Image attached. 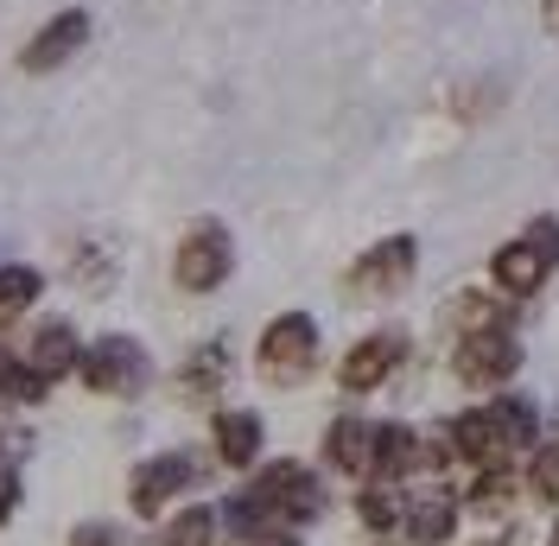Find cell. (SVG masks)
<instances>
[{"mask_svg":"<svg viewBox=\"0 0 559 546\" xmlns=\"http://www.w3.org/2000/svg\"><path fill=\"white\" fill-rule=\"evenodd\" d=\"M229 381H236V349H229L223 331L216 337H198L173 369V388H178L185 407H223V388Z\"/></svg>","mask_w":559,"mask_h":546,"instance_id":"4fadbf2b","label":"cell"},{"mask_svg":"<svg viewBox=\"0 0 559 546\" xmlns=\"http://www.w3.org/2000/svg\"><path fill=\"white\" fill-rule=\"evenodd\" d=\"M0 401H7V407H45V401H51V381L38 376V369H26V363H20V349H13V337L0 343Z\"/></svg>","mask_w":559,"mask_h":546,"instance_id":"cb8c5ba5","label":"cell"},{"mask_svg":"<svg viewBox=\"0 0 559 546\" xmlns=\"http://www.w3.org/2000/svg\"><path fill=\"white\" fill-rule=\"evenodd\" d=\"M210 471H216L210 444H204V451H198V444H166V451H146L134 471H128V509H134L140 521H159L166 509L191 502V496L210 483Z\"/></svg>","mask_w":559,"mask_h":546,"instance_id":"5b68a950","label":"cell"},{"mask_svg":"<svg viewBox=\"0 0 559 546\" xmlns=\"http://www.w3.org/2000/svg\"><path fill=\"white\" fill-rule=\"evenodd\" d=\"M419 337L407 324H376V331H362V337H349V349L337 356V394L344 401H369V394H388L394 381L407 376V363H414Z\"/></svg>","mask_w":559,"mask_h":546,"instance_id":"ba28073f","label":"cell"},{"mask_svg":"<svg viewBox=\"0 0 559 546\" xmlns=\"http://www.w3.org/2000/svg\"><path fill=\"white\" fill-rule=\"evenodd\" d=\"M432 324H439V337H457V331H484V324H522V306L515 299H502L496 286H452L439 311H432Z\"/></svg>","mask_w":559,"mask_h":546,"instance_id":"e0dca14e","label":"cell"},{"mask_svg":"<svg viewBox=\"0 0 559 546\" xmlns=\"http://www.w3.org/2000/svg\"><path fill=\"white\" fill-rule=\"evenodd\" d=\"M236 229L223 216H191L173 241V293L178 299H216L229 280H236Z\"/></svg>","mask_w":559,"mask_h":546,"instance_id":"52a82bcc","label":"cell"},{"mask_svg":"<svg viewBox=\"0 0 559 546\" xmlns=\"http://www.w3.org/2000/svg\"><path fill=\"white\" fill-rule=\"evenodd\" d=\"M540 26H547V38L559 45V0H540Z\"/></svg>","mask_w":559,"mask_h":546,"instance_id":"f1b7e54d","label":"cell"},{"mask_svg":"<svg viewBox=\"0 0 559 546\" xmlns=\"http://www.w3.org/2000/svg\"><path fill=\"white\" fill-rule=\"evenodd\" d=\"M51 293V280L45 268L33 261H0V331H13V324H26L38 311V299Z\"/></svg>","mask_w":559,"mask_h":546,"instance_id":"44dd1931","label":"cell"},{"mask_svg":"<svg viewBox=\"0 0 559 546\" xmlns=\"http://www.w3.org/2000/svg\"><path fill=\"white\" fill-rule=\"evenodd\" d=\"M522 496L534 509H559V439H540L534 451L522 458Z\"/></svg>","mask_w":559,"mask_h":546,"instance_id":"d4e9b609","label":"cell"},{"mask_svg":"<svg viewBox=\"0 0 559 546\" xmlns=\"http://www.w3.org/2000/svg\"><path fill=\"white\" fill-rule=\"evenodd\" d=\"M318 471L344 483H369L376 471V419L369 413H337L318 432Z\"/></svg>","mask_w":559,"mask_h":546,"instance_id":"5bb4252c","label":"cell"},{"mask_svg":"<svg viewBox=\"0 0 559 546\" xmlns=\"http://www.w3.org/2000/svg\"><path fill=\"white\" fill-rule=\"evenodd\" d=\"M153 349L146 337L134 331H96V337H83V356H76V388L90 394V401H140L146 388H153Z\"/></svg>","mask_w":559,"mask_h":546,"instance_id":"277c9868","label":"cell"},{"mask_svg":"<svg viewBox=\"0 0 559 546\" xmlns=\"http://www.w3.org/2000/svg\"><path fill=\"white\" fill-rule=\"evenodd\" d=\"M464 489V521H477V527H502V521H515L522 514V464H477V471H464L457 477Z\"/></svg>","mask_w":559,"mask_h":546,"instance_id":"9a60e30c","label":"cell"},{"mask_svg":"<svg viewBox=\"0 0 559 546\" xmlns=\"http://www.w3.org/2000/svg\"><path fill=\"white\" fill-rule=\"evenodd\" d=\"M452 426V444H457V471H477V464H522L509 439H502V419L489 401H464L457 413H445Z\"/></svg>","mask_w":559,"mask_h":546,"instance_id":"2e32d148","label":"cell"},{"mask_svg":"<svg viewBox=\"0 0 559 546\" xmlns=\"http://www.w3.org/2000/svg\"><path fill=\"white\" fill-rule=\"evenodd\" d=\"M13 349H20V363H26V369H38V376L58 388V381L76 376L83 331H76V318H64V311H45V318H33V324L13 337Z\"/></svg>","mask_w":559,"mask_h":546,"instance_id":"7c38bea8","label":"cell"},{"mask_svg":"<svg viewBox=\"0 0 559 546\" xmlns=\"http://www.w3.org/2000/svg\"><path fill=\"white\" fill-rule=\"evenodd\" d=\"M153 546H223V514H216V502L191 496V502L166 509V521H159V541H153Z\"/></svg>","mask_w":559,"mask_h":546,"instance_id":"7402d4cb","label":"cell"},{"mask_svg":"<svg viewBox=\"0 0 559 546\" xmlns=\"http://www.w3.org/2000/svg\"><path fill=\"white\" fill-rule=\"evenodd\" d=\"M248 546H306V534H299V527H280V521H274V527H261Z\"/></svg>","mask_w":559,"mask_h":546,"instance_id":"83f0119b","label":"cell"},{"mask_svg":"<svg viewBox=\"0 0 559 546\" xmlns=\"http://www.w3.org/2000/svg\"><path fill=\"white\" fill-rule=\"evenodd\" d=\"M20 502H26V471H13V464H0V527L20 514Z\"/></svg>","mask_w":559,"mask_h":546,"instance_id":"4316f807","label":"cell"},{"mask_svg":"<svg viewBox=\"0 0 559 546\" xmlns=\"http://www.w3.org/2000/svg\"><path fill=\"white\" fill-rule=\"evenodd\" d=\"M70 286L83 293V299H108L115 286H121V261H115V248H108L103 236H90V241H70Z\"/></svg>","mask_w":559,"mask_h":546,"instance_id":"ffe728a7","label":"cell"},{"mask_svg":"<svg viewBox=\"0 0 559 546\" xmlns=\"http://www.w3.org/2000/svg\"><path fill=\"white\" fill-rule=\"evenodd\" d=\"M210 458L216 471L229 477H248L261 458H267V413L261 407H210Z\"/></svg>","mask_w":559,"mask_h":546,"instance_id":"8fae6325","label":"cell"},{"mask_svg":"<svg viewBox=\"0 0 559 546\" xmlns=\"http://www.w3.org/2000/svg\"><path fill=\"white\" fill-rule=\"evenodd\" d=\"M318 363H324V324H318V311L286 306L261 324V337H254V376L267 381L274 394H299L318 376Z\"/></svg>","mask_w":559,"mask_h":546,"instance_id":"3957f363","label":"cell"},{"mask_svg":"<svg viewBox=\"0 0 559 546\" xmlns=\"http://www.w3.org/2000/svg\"><path fill=\"white\" fill-rule=\"evenodd\" d=\"M324 514H331V483H324V471H312V464H306V471L293 477V489L274 502V521H280V527H299V534H306V527H318Z\"/></svg>","mask_w":559,"mask_h":546,"instance_id":"603a6c76","label":"cell"},{"mask_svg":"<svg viewBox=\"0 0 559 546\" xmlns=\"http://www.w3.org/2000/svg\"><path fill=\"white\" fill-rule=\"evenodd\" d=\"M90 33H96V13L90 7H58L51 20H38V33L20 45V76H58L70 70L83 51H90Z\"/></svg>","mask_w":559,"mask_h":546,"instance_id":"30bf717a","label":"cell"},{"mask_svg":"<svg viewBox=\"0 0 559 546\" xmlns=\"http://www.w3.org/2000/svg\"><path fill=\"white\" fill-rule=\"evenodd\" d=\"M540 546H559V509L547 514V534H540Z\"/></svg>","mask_w":559,"mask_h":546,"instance_id":"f546056e","label":"cell"},{"mask_svg":"<svg viewBox=\"0 0 559 546\" xmlns=\"http://www.w3.org/2000/svg\"><path fill=\"white\" fill-rule=\"evenodd\" d=\"M554 273H559V216L554 210L527 216L522 229L509 241H496L489 261H484V280L502 299H515V306H534V299L554 286Z\"/></svg>","mask_w":559,"mask_h":546,"instance_id":"7a4b0ae2","label":"cell"},{"mask_svg":"<svg viewBox=\"0 0 559 546\" xmlns=\"http://www.w3.org/2000/svg\"><path fill=\"white\" fill-rule=\"evenodd\" d=\"M527 369V337L522 324H484V331H457L445 337V381L457 394L484 401L496 388H515Z\"/></svg>","mask_w":559,"mask_h":546,"instance_id":"6da1fadb","label":"cell"},{"mask_svg":"<svg viewBox=\"0 0 559 546\" xmlns=\"http://www.w3.org/2000/svg\"><path fill=\"white\" fill-rule=\"evenodd\" d=\"M401 541L407 546H457L464 541V489H457V477L401 483Z\"/></svg>","mask_w":559,"mask_h":546,"instance_id":"9c48e42d","label":"cell"},{"mask_svg":"<svg viewBox=\"0 0 559 546\" xmlns=\"http://www.w3.org/2000/svg\"><path fill=\"white\" fill-rule=\"evenodd\" d=\"M419 268H426L419 236L414 229H388L344 268V299L349 306H394L419 286Z\"/></svg>","mask_w":559,"mask_h":546,"instance_id":"8992f818","label":"cell"},{"mask_svg":"<svg viewBox=\"0 0 559 546\" xmlns=\"http://www.w3.org/2000/svg\"><path fill=\"white\" fill-rule=\"evenodd\" d=\"M349 514L362 527V541H401V483H356L349 489Z\"/></svg>","mask_w":559,"mask_h":546,"instance_id":"d6986e66","label":"cell"},{"mask_svg":"<svg viewBox=\"0 0 559 546\" xmlns=\"http://www.w3.org/2000/svg\"><path fill=\"white\" fill-rule=\"evenodd\" d=\"M376 483H414L419 477V426L414 419H376Z\"/></svg>","mask_w":559,"mask_h":546,"instance_id":"ac0fdd59","label":"cell"},{"mask_svg":"<svg viewBox=\"0 0 559 546\" xmlns=\"http://www.w3.org/2000/svg\"><path fill=\"white\" fill-rule=\"evenodd\" d=\"M70 546H134V541H128L115 521H76V527H70Z\"/></svg>","mask_w":559,"mask_h":546,"instance_id":"484cf974","label":"cell"}]
</instances>
